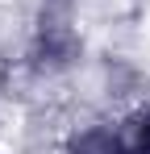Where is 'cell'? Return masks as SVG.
Instances as JSON below:
<instances>
[{"mask_svg":"<svg viewBox=\"0 0 150 154\" xmlns=\"http://www.w3.org/2000/svg\"><path fill=\"white\" fill-rule=\"evenodd\" d=\"M63 154H129L125 150V133L113 125H92L83 133H71Z\"/></svg>","mask_w":150,"mask_h":154,"instance_id":"2","label":"cell"},{"mask_svg":"<svg viewBox=\"0 0 150 154\" xmlns=\"http://www.w3.org/2000/svg\"><path fill=\"white\" fill-rule=\"evenodd\" d=\"M121 133H125V150L129 154H150V104L138 108V112L125 121Z\"/></svg>","mask_w":150,"mask_h":154,"instance_id":"3","label":"cell"},{"mask_svg":"<svg viewBox=\"0 0 150 154\" xmlns=\"http://www.w3.org/2000/svg\"><path fill=\"white\" fill-rule=\"evenodd\" d=\"M75 54H79V33L71 25V4L54 0L38 25V63L42 67H67Z\"/></svg>","mask_w":150,"mask_h":154,"instance_id":"1","label":"cell"}]
</instances>
